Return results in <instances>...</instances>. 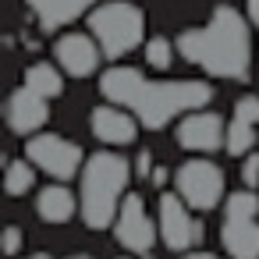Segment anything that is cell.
<instances>
[{
    "instance_id": "d4e9b609",
    "label": "cell",
    "mask_w": 259,
    "mask_h": 259,
    "mask_svg": "<svg viewBox=\"0 0 259 259\" xmlns=\"http://www.w3.org/2000/svg\"><path fill=\"white\" fill-rule=\"evenodd\" d=\"M121 259H132V255H121Z\"/></svg>"
},
{
    "instance_id": "2e32d148",
    "label": "cell",
    "mask_w": 259,
    "mask_h": 259,
    "mask_svg": "<svg viewBox=\"0 0 259 259\" xmlns=\"http://www.w3.org/2000/svg\"><path fill=\"white\" fill-rule=\"evenodd\" d=\"M25 89H32L43 100H54L64 93V71L57 64H32L25 68Z\"/></svg>"
},
{
    "instance_id": "cb8c5ba5",
    "label": "cell",
    "mask_w": 259,
    "mask_h": 259,
    "mask_svg": "<svg viewBox=\"0 0 259 259\" xmlns=\"http://www.w3.org/2000/svg\"><path fill=\"white\" fill-rule=\"evenodd\" d=\"M68 259H93V255H68Z\"/></svg>"
},
{
    "instance_id": "7402d4cb",
    "label": "cell",
    "mask_w": 259,
    "mask_h": 259,
    "mask_svg": "<svg viewBox=\"0 0 259 259\" xmlns=\"http://www.w3.org/2000/svg\"><path fill=\"white\" fill-rule=\"evenodd\" d=\"M185 259H217V255H209V252H192V255H185Z\"/></svg>"
},
{
    "instance_id": "277c9868",
    "label": "cell",
    "mask_w": 259,
    "mask_h": 259,
    "mask_svg": "<svg viewBox=\"0 0 259 259\" xmlns=\"http://www.w3.org/2000/svg\"><path fill=\"white\" fill-rule=\"evenodd\" d=\"M89 32L107 57H124L142 47L146 15L132 0H107V4H100L89 15Z\"/></svg>"
},
{
    "instance_id": "44dd1931",
    "label": "cell",
    "mask_w": 259,
    "mask_h": 259,
    "mask_svg": "<svg viewBox=\"0 0 259 259\" xmlns=\"http://www.w3.org/2000/svg\"><path fill=\"white\" fill-rule=\"evenodd\" d=\"M248 22H252L255 32H259V0H248Z\"/></svg>"
},
{
    "instance_id": "6da1fadb",
    "label": "cell",
    "mask_w": 259,
    "mask_h": 259,
    "mask_svg": "<svg viewBox=\"0 0 259 259\" xmlns=\"http://www.w3.org/2000/svg\"><path fill=\"white\" fill-rule=\"evenodd\" d=\"M100 93L114 107H132V114L146 128H163L178 114H195L213 100V89L199 78L178 82H149L135 68H110L100 78Z\"/></svg>"
},
{
    "instance_id": "9c48e42d",
    "label": "cell",
    "mask_w": 259,
    "mask_h": 259,
    "mask_svg": "<svg viewBox=\"0 0 259 259\" xmlns=\"http://www.w3.org/2000/svg\"><path fill=\"white\" fill-rule=\"evenodd\" d=\"M192 206L181 199V195H160V238L167 241V248H174V252H185V248H192L195 245V238H199V224L192 220V213H188Z\"/></svg>"
},
{
    "instance_id": "7a4b0ae2",
    "label": "cell",
    "mask_w": 259,
    "mask_h": 259,
    "mask_svg": "<svg viewBox=\"0 0 259 259\" xmlns=\"http://www.w3.org/2000/svg\"><path fill=\"white\" fill-rule=\"evenodd\" d=\"M174 47L181 50L185 61L199 64L206 75H217V78H245L252 64L248 22L234 8H217L202 29L181 32Z\"/></svg>"
},
{
    "instance_id": "4fadbf2b",
    "label": "cell",
    "mask_w": 259,
    "mask_h": 259,
    "mask_svg": "<svg viewBox=\"0 0 259 259\" xmlns=\"http://www.w3.org/2000/svg\"><path fill=\"white\" fill-rule=\"evenodd\" d=\"M47 117H50V107H47L43 96H36V93L25 89V85L11 93V100H8V124H11L18 135L39 132V128L47 124Z\"/></svg>"
},
{
    "instance_id": "e0dca14e",
    "label": "cell",
    "mask_w": 259,
    "mask_h": 259,
    "mask_svg": "<svg viewBox=\"0 0 259 259\" xmlns=\"http://www.w3.org/2000/svg\"><path fill=\"white\" fill-rule=\"evenodd\" d=\"M32 181H36V174H32V163L29 160H11L8 163V195H25L29 188H32Z\"/></svg>"
},
{
    "instance_id": "ffe728a7",
    "label": "cell",
    "mask_w": 259,
    "mask_h": 259,
    "mask_svg": "<svg viewBox=\"0 0 259 259\" xmlns=\"http://www.w3.org/2000/svg\"><path fill=\"white\" fill-rule=\"evenodd\" d=\"M18 248H22V231H18V227H8V231H4V252L15 255Z\"/></svg>"
},
{
    "instance_id": "8992f818",
    "label": "cell",
    "mask_w": 259,
    "mask_h": 259,
    "mask_svg": "<svg viewBox=\"0 0 259 259\" xmlns=\"http://www.w3.org/2000/svg\"><path fill=\"white\" fill-rule=\"evenodd\" d=\"M174 185H178V195L192 209H213L224 199V170L213 160H202V156L181 163L178 174H174Z\"/></svg>"
},
{
    "instance_id": "30bf717a",
    "label": "cell",
    "mask_w": 259,
    "mask_h": 259,
    "mask_svg": "<svg viewBox=\"0 0 259 259\" xmlns=\"http://www.w3.org/2000/svg\"><path fill=\"white\" fill-rule=\"evenodd\" d=\"M100 43L85 32H64L57 43H54V57H57V68L71 78H85L100 68Z\"/></svg>"
},
{
    "instance_id": "5bb4252c",
    "label": "cell",
    "mask_w": 259,
    "mask_h": 259,
    "mask_svg": "<svg viewBox=\"0 0 259 259\" xmlns=\"http://www.w3.org/2000/svg\"><path fill=\"white\" fill-rule=\"evenodd\" d=\"M93 135L107 146H128L139 135V117L121 107H96L93 110Z\"/></svg>"
},
{
    "instance_id": "5b68a950",
    "label": "cell",
    "mask_w": 259,
    "mask_h": 259,
    "mask_svg": "<svg viewBox=\"0 0 259 259\" xmlns=\"http://www.w3.org/2000/svg\"><path fill=\"white\" fill-rule=\"evenodd\" d=\"M259 195L255 192H231L224 209L220 241L234 259H259Z\"/></svg>"
},
{
    "instance_id": "9a60e30c",
    "label": "cell",
    "mask_w": 259,
    "mask_h": 259,
    "mask_svg": "<svg viewBox=\"0 0 259 259\" xmlns=\"http://www.w3.org/2000/svg\"><path fill=\"white\" fill-rule=\"evenodd\" d=\"M36 209H39V217H43L47 224H64V220L75 217L78 202H75V195H71L64 185H47V188L39 192V199H36Z\"/></svg>"
},
{
    "instance_id": "ba28073f",
    "label": "cell",
    "mask_w": 259,
    "mask_h": 259,
    "mask_svg": "<svg viewBox=\"0 0 259 259\" xmlns=\"http://www.w3.org/2000/svg\"><path fill=\"white\" fill-rule=\"evenodd\" d=\"M227 142V128H224V117L213 114V110H195V114H185L181 124H178V146L181 149H192V153H213Z\"/></svg>"
},
{
    "instance_id": "d6986e66",
    "label": "cell",
    "mask_w": 259,
    "mask_h": 259,
    "mask_svg": "<svg viewBox=\"0 0 259 259\" xmlns=\"http://www.w3.org/2000/svg\"><path fill=\"white\" fill-rule=\"evenodd\" d=\"M241 181L252 188V185H259V153H248L245 156V163H241Z\"/></svg>"
},
{
    "instance_id": "7c38bea8",
    "label": "cell",
    "mask_w": 259,
    "mask_h": 259,
    "mask_svg": "<svg viewBox=\"0 0 259 259\" xmlns=\"http://www.w3.org/2000/svg\"><path fill=\"white\" fill-rule=\"evenodd\" d=\"M255 132H259V96H241L234 103V117L227 124V153L231 156H248L255 149Z\"/></svg>"
},
{
    "instance_id": "52a82bcc",
    "label": "cell",
    "mask_w": 259,
    "mask_h": 259,
    "mask_svg": "<svg viewBox=\"0 0 259 259\" xmlns=\"http://www.w3.org/2000/svg\"><path fill=\"white\" fill-rule=\"evenodd\" d=\"M25 160L36 163L43 174L64 181V178L78 174V167H82V149H78L71 139H64V135H32L29 146H25Z\"/></svg>"
},
{
    "instance_id": "8fae6325",
    "label": "cell",
    "mask_w": 259,
    "mask_h": 259,
    "mask_svg": "<svg viewBox=\"0 0 259 259\" xmlns=\"http://www.w3.org/2000/svg\"><path fill=\"white\" fill-rule=\"evenodd\" d=\"M114 234H117V241H121L124 248H132V252H149L160 231H156V224L149 220L142 199H139V195H128V199L121 202V213H117Z\"/></svg>"
},
{
    "instance_id": "3957f363",
    "label": "cell",
    "mask_w": 259,
    "mask_h": 259,
    "mask_svg": "<svg viewBox=\"0 0 259 259\" xmlns=\"http://www.w3.org/2000/svg\"><path fill=\"white\" fill-rule=\"evenodd\" d=\"M128 178H132V167L117 153H93L85 160L78 209H82V217H85L89 227L100 231V227L114 224V213H121V202L128 199L124 195Z\"/></svg>"
},
{
    "instance_id": "603a6c76",
    "label": "cell",
    "mask_w": 259,
    "mask_h": 259,
    "mask_svg": "<svg viewBox=\"0 0 259 259\" xmlns=\"http://www.w3.org/2000/svg\"><path fill=\"white\" fill-rule=\"evenodd\" d=\"M29 259H50V255H47V252H36V255H29Z\"/></svg>"
},
{
    "instance_id": "ac0fdd59",
    "label": "cell",
    "mask_w": 259,
    "mask_h": 259,
    "mask_svg": "<svg viewBox=\"0 0 259 259\" xmlns=\"http://www.w3.org/2000/svg\"><path fill=\"white\" fill-rule=\"evenodd\" d=\"M174 50H178V47H170V39H163V36H153V39H146V47H142V54H146V64H149V68H156V71L170 68V61H174Z\"/></svg>"
}]
</instances>
